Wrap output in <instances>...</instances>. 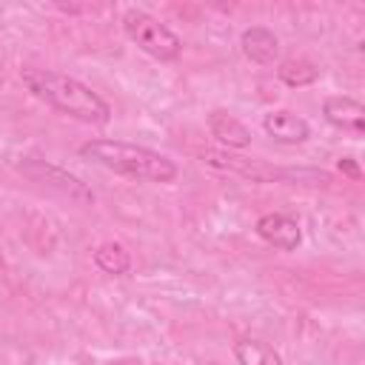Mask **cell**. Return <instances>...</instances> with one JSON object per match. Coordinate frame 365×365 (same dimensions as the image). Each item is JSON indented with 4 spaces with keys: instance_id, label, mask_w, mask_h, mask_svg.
I'll use <instances>...</instances> for the list:
<instances>
[{
    "instance_id": "7",
    "label": "cell",
    "mask_w": 365,
    "mask_h": 365,
    "mask_svg": "<svg viewBox=\"0 0 365 365\" xmlns=\"http://www.w3.org/2000/svg\"><path fill=\"white\" fill-rule=\"evenodd\" d=\"M262 128H265V134H268L274 143H279V145H299V143H305V140L311 137V125H308L299 114L285 111V108L268 111V114L262 117Z\"/></svg>"
},
{
    "instance_id": "15",
    "label": "cell",
    "mask_w": 365,
    "mask_h": 365,
    "mask_svg": "<svg viewBox=\"0 0 365 365\" xmlns=\"http://www.w3.org/2000/svg\"><path fill=\"white\" fill-rule=\"evenodd\" d=\"M154 365H160V362H154Z\"/></svg>"
},
{
    "instance_id": "4",
    "label": "cell",
    "mask_w": 365,
    "mask_h": 365,
    "mask_svg": "<svg viewBox=\"0 0 365 365\" xmlns=\"http://www.w3.org/2000/svg\"><path fill=\"white\" fill-rule=\"evenodd\" d=\"M23 171V177H29L31 182H40V185H48L54 188L57 194L80 202V205H91L94 202V191L77 177L71 174L68 168L63 165H54L48 160H37V157H23V163L17 165Z\"/></svg>"
},
{
    "instance_id": "10",
    "label": "cell",
    "mask_w": 365,
    "mask_h": 365,
    "mask_svg": "<svg viewBox=\"0 0 365 365\" xmlns=\"http://www.w3.org/2000/svg\"><path fill=\"white\" fill-rule=\"evenodd\" d=\"M234 359L240 365H282V356L262 339L245 336L234 342Z\"/></svg>"
},
{
    "instance_id": "1",
    "label": "cell",
    "mask_w": 365,
    "mask_h": 365,
    "mask_svg": "<svg viewBox=\"0 0 365 365\" xmlns=\"http://www.w3.org/2000/svg\"><path fill=\"white\" fill-rule=\"evenodd\" d=\"M20 80L37 100H43L60 114H68L91 125H106L111 120V106L77 77H68L51 68H23Z\"/></svg>"
},
{
    "instance_id": "9",
    "label": "cell",
    "mask_w": 365,
    "mask_h": 365,
    "mask_svg": "<svg viewBox=\"0 0 365 365\" xmlns=\"http://www.w3.org/2000/svg\"><path fill=\"white\" fill-rule=\"evenodd\" d=\"M240 48L242 54L257 63V66H271L279 54V40L271 29L265 26H248L242 34H240Z\"/></svg>"
},
{
    "instance_id": "6",
    "label": "cell",
    "mask_w": 365,
    "mask_h": 365,
    "mask_svg": "<svg viewBox=\"0 0 365 365\" xmlns=\"http://www.w3.org/2000/svg\"><path fill=\"white\" fill-rule=\"evenodd\" d=\"M322 117L339 131H348V134H356V137L365 131V106L354 97H345V94L325 97Z\"/></svg>"
},
{
    "instance_id": "12",
    "label": "cell",
    "mask_w": 365,
    "mask_h": 365,
    "mask_svg": "<svg viewBox=\"0 0 365 365\" xmlns=\"http://www.w3.org/2000/svg\"><path fill=\"white\" fill-rule=\"evenodd\" d=\"M277 77L291 88H302V86H311L319 80V68L311 60H285V63H279Z\"/></svg>"
},
{
    "instance_id": "5",
    "label": "cell",
    "mask_w": 365,
    "mask_h": 365,
    "mask_svg": "<svg viewBox=\"0 0 365 365\" xmlns=\"http://www.w3.org/2000/svg\"><path fill=\"white\" fill-rule=\"evenodd\" d=\"M254 228H257V234H259L268 245H274V248H279V251H297L299 242H302V228H299V222H297L294 217H288V214H279V211L262 214Z\"/></svg>"
},
{
    "instance_id": "3",
    "label": "cell",
    "mask_w": 365,
    "mask_h": 365,
    "mask_svg": "<svg viewBox=\"0 0 365 365\" xmlns=\"http://www.w3.org/2000/svg\"><path fill=\"white\" fill-rule=\"evenodd\" d=\"M123 31L140 51L160 63H174L182 54V40L165 23H160L143 9H128L123 14Z\"/></svg>"
},
{
    "instance_id": "14",
    "label": "cell",
    "mask_w": 365,
    "mask_h": 365,
    "mask_svg": "<svg viewBox=\"0 0 365 365\" xmlns=\"http://www.w3.org/2000/svg\"><path fill=\"white\" fill-rule=\"evenodd\" d=\"M106 365H140V359H134V356H123V359H111V362H106Z\"/></svg>"
},
{
    "instance_id": "2",
    "label": "cell",
    "mask_w": 365,
    "mask_h": 365,
    "mask_svg": "<svg viewBox=\"0 0 365 365\" xmlns=\"http://www.w3.org/2000/svg\"><path fill=\"white\" fill-rule=\"evenodd\" d=\"M83 160H91L114 174L140 180V182H174L180 168L171 157L148 148V145H137V143H125V140H88L80 148Z\"/></svg>"
},
{
    "instance_id": "13",
    "label": "cell",
    "mask_w": 365,
    "mask_h": 365,
    "mask_svg": "<svg viewBox=\"0 0 365 365\" xmlns=\"http://www.w3.org/2000/svg\"><path fill=\"white\" fill-rule=\"evenodd\" d=\"M336 165H339V171H342L345 177H351V180H362V171H359V165H356L354 157H342Z\"/></svg>"
},
{
    "instance_id": "16",
    "label": "cell",
    "mask_w": 365,
    "mask_h": 365,
    "mask_svg": "<svg viewBox=\"0 0 365 365\" xmlns=\"http://www.w3.org/2000/svg\"><path fill=\"white\" fill-rule=\"evenodd\" d=\"M0 83H3V77H0Z\"/></svg>"
},
{
    "instance_id": "8",
    "label": "cell",
    "mask_w": 365,
    "mask_h": 365,
    "mask_svg": "<svg viewBox=\"0 0 365 365\" xmlns=\"http://www.w3.org/2000/svg\"><path fill=\"white\" fill-rule=\"evenodd\" d=\"M205 123H208V131H211V137L217 143H222L228 148H248L251 145V128L242 120H237L231 111L214 108L205 117Z\"/></svg>"
},
{
    "instance_id": "11",
    "label": "cell",
    "mask_w": 365,
    "mask_h": 365,
    "mask_svg": "<svg viewBox=\"0 0 365 365\" xmlns=\"http://www.w3.org/2000/svg\"><path fill=\"white\" fill-rule=\"evenodd\" d=\"M94 265H97L103 274L123 277V274L131 268V254H128L120 242H103V245L94 248Z\"/></svg>"
}]
</instances>
